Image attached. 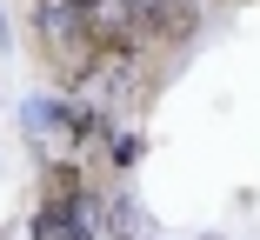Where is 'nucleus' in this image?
<instances>
[{
  "label": "nucleus",
  "instance_id": "nucleus-1",
  "mask_svg": "<svg viewBox=\"0 0 260 240\" xmlns=\"http://www.w3.org/2000/svg\"><path fill=\"white\" fill-rule=\"evenodd\" d=\"M140 154H147V140H140V133H114V147H107V160H114V174H127V167H140Z\"/></svg>",
  "mask_w": 260,
  "mask_h": 240
},
{
  "label": "nucleus",
  "instance_id": "nucleus-2",
  "mask_svg": "<svg viewBox=\"0 0 260 240\" xmlns=\"http://www.w3.org/2000/svg\"><path fill=\"white\" fill-rule=\"evenodd\" d=\"M0 40H7V14H0Z\"/></svg>",
  "mask_w": 260,
  "mask_h": 240
}]
</instances>
